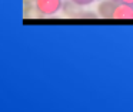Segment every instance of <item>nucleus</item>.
Instances as JSON below:
<instances>
[{"label": "nucleus", "instance_id": "6", "mask_svg": "<svg viewBox=\"0 0 133 112\" xmlns=\"http://www.w3.org/2000/svg\"><path fill=\"white\" fill-rule=\"evenodd\" d=\"M75 19H90V20H93V19H97V14H96V13H92V11H84V10H82L80 13H79L77 16L75 17Z\"/></svg>", "mask_w": 133, "mask_h": 112}, {"label": "nucleus", "instance_id": "4", "mask_svg": "<svg viewBox=\"0 0 133 112\" xmlns=\"http://www.w3.org/2000/svg\"><path fill=\"white\" fill-rule=\"evenodd\" d=\"M132 7L133 6L120 4V3H119L116 10H115V13H113V19H116V20H132Z\"/></svg>", "mask_w": 133, "mask_h": 112}, {"label": "nucleus", "instance_id": "1", "mask_svg": "<svg viewBox=\"0 0 133 112\" xmlns=\"http://www.w3.org/2000/svg\"><path fill=\"white\" fill-rule=\"evenodd\" d=\"M62 0H35V10L40 17L55 16L62 9Z\"/></svg>", "mask_w": 133, "mask_h": 112}, {"label": "nucleus", "instance_id": "7", "mask_svg": "<svg viewBox=\"0 0 133 112\" xmlns=\"http://www.w3.org/2000/svg\"><path fill=\"white\" fill-rule=\"evenodd\" d=\"M73 2H76L80 6H87V4H90V3H93L95 0H73Z\"/></svg>", "mask_w": 133, "mask_h": 112}, {"label": "nucleus", "instance_id": "2", "mask_svg": "<svg viewBox=\"0 0 133 112\" xmlns=\"http://www.w3.org/2000/svg\"><path fill=\"white\" fill-rule=\"evenodd\" d=\"M119 3L116 0H102L97 6V14L102 19H113L116 7Z\"/></svg>", "mask_w": 133, "mask_h": 112}, {"label": "nucleus", "instance_id": "3", "mask_svg": "<svg viewBox=\"0 0 133 112\" xmlns=\"http://www.w3.org/2000/svg\"><path fill=\"white\" fill-rule=\"evenodd\" d=\"M82 7H83V6L77 4V3L73 2V0H64V2L62 3V10H63V13L66 14V16L72 17V19H75V17L83 10Z\"/></svg>", "mask_w": 133, "mask_h": 112}, {"label": "nucleus", "instance_id": "5", "mask_svg": "<svg viewBox=\"0 0 133 112\" xmlns=\"http://www.w3.org/2000/svg\"><path fill=\"white\" fill-rule=\"evenodd\" d=\"M35 9V0H23V14L29 16V13Z\"/></svg>", "mask_w": 133, "mask_h": 112}, {"label": "nucleus", "instance_id": "9", "mask_svg": "<svg viewBox=\"0 0 133 112\" xmlns=\"http://www.w3.org/2000/svg\"><path fill=\"white\" fill-rule=\"evenodd\" d=\"M132 19H133V7H132Z\"/></svg>", "mask_w": 133, "mask_h": 112}, {"label": "nucleus", "instance_id": "8", "mask_svg": "<svg viewBox=\"0 0 133 112\" xmlns=\"http://www.w3.org/2000/svg\"><path fill=\"white\" fill-rule=\"evenodd\" d=\"M120 4H127V6H133V0H116Z\"/></svg>", "mask_w": 133, "mask_h": 112}]
</instances>
